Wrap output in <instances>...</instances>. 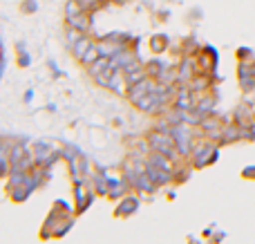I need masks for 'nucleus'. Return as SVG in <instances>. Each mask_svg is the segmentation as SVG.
<instances>
[{
  "mask_svg": "<svg viewBox=\"0 0 255 244\" xmlns=\"http://www.w3.org/2000/svg\"><path fill=\"white\" fill-rule=\"evenodd\" d=\"M67 22H70V27H76L79 31L85 34V31L90 29V25H92V18H90L88 11H81V13H76V16L67 18Z\"/></svg>",
  "mask_w": 255,
  "mask_h": 244,
  "instance_id": "obj_1",
  "label": "nucleus"
},
{
  "mask_svg": "<svg viewBox=\"0 0 255 244\" xmlns=\"http://www.w3.org/2000/svg\"><path fill=\"white\" fill-rule=\"evenodd\" d=\"M90 47H92V43H90V38H88V36H81V38L76 40L74 45H72V52H74L79 58H83V56H85V52H88Z\"/></svg>",
  "mask_w": 255,
  "mask_h": 244,
  "instance_id": "obj_2",
  "label": "nucleus"
},
{
  "mask_svg": "<svg viewBox=\"0 0 255 244\" xmlns=\"http://www.w3.org/2000/svg\"><path fill=\"white\" fill-rule=\"evenodd\" d=\"M163 40H166V38H163V36H159V38H157V36H154V38H152V49H157V52H161V49L166 47V43H163Z\"/></svg>",
  "mask_w": 255,
  "mask_h": 244,
  "instance_id": "obj_3",
  "label": "nucleus"
}]
</instances>
